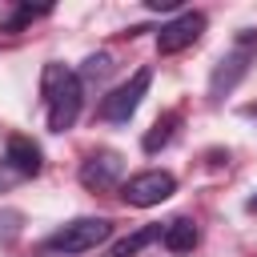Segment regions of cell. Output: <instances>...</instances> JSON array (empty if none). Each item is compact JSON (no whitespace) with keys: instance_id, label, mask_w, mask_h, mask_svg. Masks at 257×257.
Instances as JSON below:
<instances>
[{"instance_id":"cell-5","label":"cell","mask_w":257,"mask_h":257,"mask_svg":"<svg viewBox=\"0 0 257 257\" xmlns=\"http://www.w3.org/2000/svg\"><path fill=\"white\" fill-rule=\"evenodd\" d=\"M120 177H124V161H120V153H112V149H96V153H88V157L80 161V185L92 189V193H104V189L124 185Z\"/></svg>"},{"instance_id":"cell-12","label":"cell","mask_w":257,"mask_h":257,"mask_svg":"<svg viewBox=\"0 0 257 257\" xmlns=\"http://www.w3.org/2000/svg\"><path fill=\"white\" fill-rule=\"evenodd\" d=\"M108 72H112V56H108V52H92V56L80 64L76 76H80V84H84V80H104Z\"/></svg>"},{"instance_id":"cell-8","label":"cell","mask_w":257,"mask_h":257,"mask_svg":"<svg viewBox=\"0 0 257 257\" xmlns=\"http://www.w3.org/2000/svg\"><path fill=\"white\" fill-rule=\"evenodd\" d=\"M249 72V52L245 48H237V52H229V56H221V64L213 68V80H209V92L213 96H225L241 76Z\"/></svg>"},{"instance_id":"cell-6","label":"cell","mask_w":257,"mask_h":257,"mask_svg":"<svg viewBox=\"0 0 257 257\" xmlns=\"http://www.w3.org/2000/svg\"><path fill=\"white\" fill-rule=\"evenodd\" d=\"M201 32H205V16H201V12H177L173 20L161 24V32H157V52H161V56H173V52L197 44Z\"/></svg>"},{"instance_id":"cell-4","label":"cell","mask_w":257,"mask_h":257,"mask_svg":"<svg viewBox=\"0 0 257 257\" xmlns=\"http://www.w3.org/2000/svg\"><path fill=\"white\" fill-rule=\"evenodd\" d=\"M149 84H153V72H149V68H137L124 84H116L108 96H100V116H104V120H112V124H124V120L141 108V100H145Z\"/></svg>"},{"instance_id":"cell-10","label":"cell","mask_w":257,"mask_h":257,"mask_svg":"<svg viewBox=\"0 0 257 257\" xmlns=\"http://www.w3.org/2000/svg\"><path fill=\"white\" fill-rule=\"evenodd\" d=\"M157 237H161V225H145V229H137V233L112 241V245H108V257H137V253H141L145 245H153Z\"/></svg>"},{"instance_id":"cell-13","label":"cell","mask_w":257,"mask_h":257,"mask_svg":"<svg viewBox=\"0 0 257 257\" xmlns=\"http://www.w3.org/2000/svg\"><path fill=\"white\" fill-rule=\"evenodd\" d=\"M48 8H28V4H20V8H12L8 16H0V28L4 32H16L20 24H28V20H36V16H44Z\"/></svg>"},{"instance_id":"cell-14","label":"cell","mask_w":257,"mask_h":257,"mask_svg":"<svg viewBox=\"0 0 257 257\" xmlns=\"http://www.w3.org/2000/svg\"><path fill=\"white\" fill-rule=\"evenodd\" d=\"M245 209H249V213H257V193H253V197L245 201Z\"/></svg>"},{"instance_id":"cell-3","label":"cell","mask_w":257,"mask_h":257,"mask_svg":"<svg viewBox=\"0 0 257 257\" xmlns=\"http://www.w3.org/2000/svg\"><path fill=\"white\" fill-rule=\"evenodd\" d=\"M173 193H177V177H173V173H165V169H145V173H133V177L120 185L124 205H133V209H153V205L169 201Z\"/></svg>"},{"instance_id":"cell-2","label":"cell","mask_w":257,"mask_h":257,"mask_svg":"<svg viewBox=\"0 0 257 257\" xmlns=\"http://www.w3.org/2000/svg\"><path fill=\"white\" fill-rule=\"evenodd\" d=\"M108 237H112V221L108 217H76V221L60 225L44 241V253H92Z\"/></svg>"},{"instance_id":"cell-9","label":"cell","mask_w":257,"mask_h":257,"mask_svg":"<svg viewBox=\"0 0 257 257\" xmlns=\"http://www.w3.org/2000/svg\"><path fill=\"white\" fill-rule=\"evenodd\" d=\"M161 241H165L169 253H193V245H197V225H193V217H173V221L161 229Z\"/></svg>"},{"instance_id":"cell-1","label":"cell","mask_w":257,"mask_h":257,"mask_svg":"<svg viewBox=\"0 0 257 257\" xmlns=\"http://www.w3.org/2000/svg\"><path fill=\"white\" fill-rule=\"evenodd\" d=\"M40 92H44V104H48V128L52 133H64L76 124L80 116V104H84V84L72 68L48 60L44 72H40Z\"/></svg>"},{"instance_id":"cell-7","label":"cell","mask_w":257,"mask_h":257,"mask_svg":"<svg viewBox=\"0 0 257 257\" xmlns=\"http://www.w3.org/2000/svg\"><path fill=\"white\" fill-rule=\"evenodd\" d=\"M4 165L16 173V177H36L40 173V149L28 141V137H8V149H4Z\"/></svg>"},{"instance_id":"cell-11","label":"cell","mask_w":257,"mask_h":257,"mask_svg":"<svg viewBox=\"0 0 257 257\" xmlns=\"http://www.w3.org/2000/svg\"><path fill=\"white\" fill-rule=\"evenodd\" d=\"M177 124H181V112H165V116H157V120H153V128L145 133L141 149H145V153H157V149H165V145L173 141Z\"/></svg>"}]
</instances>
